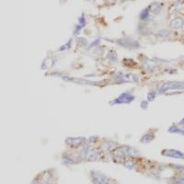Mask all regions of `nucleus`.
<instances>
[{
	"mask_svg": "<svg viewBox=\"0 0 184 184\" xmlns=\"http://www.w3.org/2000/svg\"><path fill=\"white\" fill-rule=\"evenodd\" d=\"M169 132H170V133H180V134H181V135H184V130L181 129V128H179V127H176V126L170 127Z\"/></svg>",
	"mask_w": 184,
	"mask_h": 184,
	"instance_id": "9",
	"label": "nucleus"
},
{
	"mask_svg": "<svg viewBox=\"0 0 184 184\" xmlns=\"http://www.w3.org/2000/svg\"><path fill=\"white\" fill-rule=\"evenodd\" d=\"M125 167H128V169H134V166H135V162L133 160V159H126L124 161V163H123Z\"/></svg>",
	"mask_w": 184,
	"mask_h": 184,
	"instance_id": "10",
	"label": "nucleus"
},
{
	"mask_svg": "<svg viewBox=\"0 0 184 184\" xmlns=\"http://www.w3.org/2000/svg\"><path fill=\"white\" fill-rule=\"evenodd\" d=\"M87 138L84 137H70L66 140V143L67 146L71 147H78V146H83L86 145Z\"/></svg>",
	"mask_w": 184,
	"mask_h": 184,
	"instance_id": "3",
	"label": "nucleus"
},
{
	"mask_svg": "<svg viewBox=\"0 0 184 184\" xmlns=\"http://www.w3.org/2000/svg\"><path fill=\"white\" fill-rule=\"evenodd\" d=\"M91 179L93 184H109L110 181L108 176L99 171H91Z\"/></svg>",
	"mask_w": 184,
	"mask_h": 184,
	"instance_id": "1",
	"label": "nucleus"
},
{
	"mask_svg": "<svg viewBox=\"0 0 184 184\" xmlns=\"http://www.w3.org/2000/svg\"><path fill=\"white\" fill-rule=\"evenodd\" d=\"M162 156L167 157H171L176 159H184V154L176 149H165L162 151Z\"/></svg>",
	"mask_w": 184,
	"mask_h": 184,
	"instance_id": "4",
	"label": "nucleus"
},
{
	"mask_svg": "<svg viewBox=\"0 0 184 184\" xmlns=\"http://www.w3.org/2000/svg\"><path fill=\"white\" fill-rule=\"evenodd\" d=\"M172 28L174 29H179V28H181L183 26V19L181 18H176L175 19L171 21V23H170Z\"/></svg>",
	"mask_w": 184,
	"mask_h": 184,
	"instance_id": "8",
	"label": "nucleus"
},
{
	"mask_svg": "<svg viewBox=\"0 0 184 184\" xmlns=\"http://www.w3.org/2000/svg\"><path fill=\"white\" fill-rule=\"evenodd\" d=\"M161 90H169V89H183L184 90V83L183 82H167L164 84L160 87Z\"/></svg>",
	"mask_w": 184,
	"mask_h": 184,
	"instance_id": "5",
	"label": "nucleus"
},
{
	"mask_svg": "<svg viewBox=\"0 0 184 184\" xmlns=\"http://www.w3.org/2000/svg\"><path fill=\"white\" fill-rule=\"evenodd\" d=\"M172 180L176 184H184V176H182V177H175V178L172 179Z\"/></svg>",
	"mask_w": 184,
	"mask_h": 184,
	"instance_id": "11",
	"label": "nucleus"
},
{
	"mask_svg": "<svg viewBox=\"0 0 184 184\" xmlns=\"http://www.w3.org/2000/svg\"><path fill=\"white\" fill-rule=\"evenodd\" d=\"M118 146V144L112 141H105L104 143H100V148L102 151H108L111 152L112 150H115Z\"/></svg>",
	"mask_w": 184,
	"mask_h": 184,
	"instance_id": "6",
	"label": "nucleus"
},
{
	"mask_svg": "<svg viewBox=\"0 0 184 184\" xmlns=\"http://www.w3.org/2000/svg\"><path fill=\"white\" fill-rule=\"evenodd\" d=\"M135 99V97L131 94L130 92H124V93L121 94V95L119 96L118 98L114 99L113 101H111L110 103H113V104H128V103H131L133 100Z\"/></svg>",
	"mask_w": 184,
	"mask_h": 184,
	"instance_id": "2",
	"label": "nucleus"
},
{
	"mask_svg": "<svg viewBox=\"0 0 184 184\" xmlns=\"http://www.w3.org/2000/svg\"><path fill=\"white\" fill-rule=\"evenodd\" d=\"M79 161L76 160V158H75V157H73V156H71V155H63V163L65 164V165H74V164H76L78 163Z\"/></svg>",
	"mask_w": 184,
	"mask_h": 184,
	"instance_id": "7",
	"label": "nucleus"
},
{
	"mask_svg": "<svg viewBox=\"0 0 184 184\" xmlns=\"http://www.w3.org/2000/svg\"><path fill=\"white\" fill-rule=\"evenodd\" d=\"M183 68H184V63H183Z\"/></svg>",
	"mask_w": 184,
	"mask_h": 184,
	"instance_id": "12",
	"label": "nucleus"
}]
</instances>
